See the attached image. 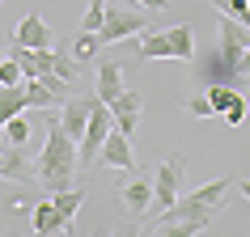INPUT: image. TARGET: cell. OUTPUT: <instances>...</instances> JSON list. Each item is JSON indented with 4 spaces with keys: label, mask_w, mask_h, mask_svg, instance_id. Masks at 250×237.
Returning a JSON list of instances; mask_svg holds the SVG:
<instances>
[{
    "label": "cell",
    "mask_w": 250,
    "mask_h": 237,
    "mask_svg": "<svg viewBox=\"0 0 250 237\" xmlns=\"http://www.w3.org/2000/svg\"><path fill=\"white\" fill-rule=\"evenodd\" d=\"M34 170H39V182L47 195L77 186V140L64 132L60 115H47V144H42V157Z\"/></svg>",
    "instance_id": "6da1fadb"
},
{
    "label": "cell",
    "mask_w": 250,
    "mask_h": 237,
    "mask_svg": "<svg viewBox=\"0 0 250 237\" xmlns=\"http://www.w3.org/2000/svg\"><path fill=\"white\" fill-rule=\"evenodd\" d=\"M195 55V30L187 26H166L140 39V59H191Z\"/></svg>",
    "instance_id": "7a4b0ae2"
},
{
    "label": "cell",
    "mask_w": 250,
    "mask_h": 237,
    "mask_svg": "<svg viewBox=\"0 0 250 237\" xmlns=\"http://www.w3.org/2000/svg\"><path fill=\"white\" fill-rule=\"evenodd\" d=\"M140 30H148L145 9H132V0H106V17L98 26V39L102 42H119L127 34H140Z\"/></svg>",
    "instance_id": "3957f363"
},
{
    "label": "cell",
    "mask_w": 250,
    "mask_h": 237,
    "mask_svg": "<svg viewBox=\"0 0 250 237\" xmlns=\"http://www.w3.org/2000/svg\"><path fill=\"white\" fill-rule=\"evenodd\" d=\"M183 174H187V157H166L157 165V174H153V208H148V216H157V212H166L178 199V182H183Z\"/></svg>",
    "instance_id": "277c9868"
},
{
    "label": "cell",
    "mask_w": 250,
    "mask_h": 237,
    "mask_svg": "<svg viewBox=\"0 0 250 237\" xmlns=\"http://www.w3.org/2000/svg\"><path fill=\"white\" fill-rule=\"evenodd\" d=\"M115 127V118H110V106L106 102H93V110H89V123H85V132H81V170L89 165L93 157H98V148H102V140H106V132Z\"/></svg>",
    "instance_id": "5b68a950"
},
{
    "label": "cell",
    "mask_w": 250,
    "mask_h": 237,
    "mask_svg": "<svg viewBox=\"0 0 250 237\" xmlns=\"http://www.w3.org/2000/svg\"><path fill=\"white\" fill-rule=\"evenodd\" d=\"M119 199H123V208H127V216H136V220H145L148 208H153V174H136L132 182H123V191H119Z\"/></svg>",
    "instance_id": "8992f818"
},
{
    "label": "cell",
    "mask_w": 250,
    "mask_h": 237,
    "mask_svg": "<svg viewBox=\"0 0 250 237\" xmlns=\"http://www.w3.org/2000/svg\"><path fill=\"white\" fill-rule=\"evenodd\" d=\"M98 157L110 165V170H136V157H132V140L119 132V127H110L102 140V148H98Z\"/></svg>",
    "instance_id": "52a82bcc"
},
{
    "label": "cell",
    "mask_w": 250,
    "mask_h": 237,
    "mask_svg": "<svg viewBox=\"0 0 250 237\" xmlns=\"http://www.w3.org/2000/svg\"><path fill=\"white\" fill-rule=\"evenodd\" d=\"M98 98H89V93H77V98H68L64 106H60V123H64V132L72 136V140H81V132H85V123H89V110Z\"/></svg>",
    "instance_id": "ba28073f"
},
{
    "label": "cell",
    "mask_w": 250,
    "mask_h": 237,
    "mask_svg": "<svg viewBox=\"0 0 250 237\" xmlns=\"http://www.w3.org/2000/svg\"><path fill=\"white\" fill-rule=\"evenodd\" d=\"M51 26L42 21L39 13H30V17H21V26L13 30V42L17 47H30V51H42V47H51Z\"/></svg>",
    "instance_id": "9c48e42d"
},
{
    "label": "cell",
    "mask_w": 250,
    "mask_h": 237,
    "mask_svg": "<svg viewBox=\"0 0 250 237\" xmlns=\"http://www.w3.org/2000/svg\"><path fill=\"white\" fill-rule=\"evenodd\" d=\"M110 118H115V127L123 136H132L136 132V118H140V93H132V89H123L110 102Z\"/></svg>",
    "instance_id": "30bf717a"
},
{
    "label": "cell",
    "mask_w": 250,
    "mask_h": 237,
    "mask_svg": "<svg viewBox=\"0 0 250 237\" xmlns=\"http://www.w3.org/2000/svg\"><path fill=\"white\" fill-rule=\"evenodd\" d=\"M21 64V77H47L51 72V64H55V51L51 47H42V51H30V47H17L13 42V51H9Z\"/></svg>",
    "instance_id": "8fae6325"
},
{
    "label": "cell",
    "mask_w": 250,
    "mask_h": 237,
    "mask_svg": "<svg viewBox=\"0 0 250 237\" xmlns=\"http://www.w3.org/2000/svg\"><path fill=\"white\" fill-rule=\"evenodd\" d=\"M119 93H123V68L115 64V59H106V64H98V102H115Z\"/></svg>",
    "instance_id": "7c38bea8"
},
{
    "label": "cell",
    "mask_w": 250,
    "mask_h": 237,
    "mask_svg": "<svg viewBox=\"0 0 250 237\" xmlns=\"http://www.w3.org/2000/svg\"><path fill=\"white\" fill-rule=\"evenodd\" d=\"M26 106H30L26 85H0V127H4L13 115H21Z\"/></svg>",
    "instance_id": "4fadbf2b"
},
{
    "label": "cell",
    "mask_w": 250,
    "mask_h": 237,
    "mask_svg": "<svg viewBox=\"0 0 250 237\" xmlns=\"http://www.w3.org/2000/svg\"><path fill=\"white\" fill-rule=\"evenodd\" d=\"M34 229H39V233H68V220L55 212L51 199H42L39 208H34Z\"/></svg>",
    "instance_id": "5bb4252c"
},
{
    "label": "cell",
    "mask_w": 250,
    "mask_h": 237,
    "mask_svg": "<svg viewBox=\"0 0 250 237\" xmlns=\"http://www.w3.org/2000/svg\"><path fill=\"white\" fill-rule=\"evenodd\" d=\"M51 203H55V212H60L68 224H72L77 208L85 203V186H64V191H51Z\"/></svg>",
    "instance_id": "9a60e30c"
},
{
    "label": "cell",
    "mask_w": 250,
    "mask_h": 237,
    "mask_svg": "<svg viewBox=\"0 0 250 237\" xmlns=\"http://www.w3.org/2000/svg\"><path fill=\"white\" fill-rule=\"evenodd\" d=\"M204 93H208V102H212V110H216V115H225L233 102H246V98L237 93V85H208Z\"/></svg>",
    "instance_id": "2e32d148"
},
{
    "label": "cell",
    "mask_w": 250,
    "mask_h": 237,
    "mask_svg": "<svg viewBox=\"0 0 250 237\" xmlns=\"http://www.w3.org/2000/svg\"><path fill=\"white\" fill-rule=\"evenodd\" d=\"M21 85H26V98H30V106H42V110H47V106H55V102H60V98H55V93L47 89V80H42V77H26Z\"/></svg>",
    "instance_id": "e0dca14e"
},
{
    "label": "cell",
    "mask_w": 250,
    "mask_h": 237,
    "mask_svg": "<svg viewBox=\"0 0 250 237\" xmlns=\"http://www.w3.org/2000/svg\"><path fill=\"white\" fill-rule=\"evenodd\" d=\"M0 132H4V140H9V144H13V148H21V144H26V140H30V123H26V118H21V115H13V118H9V123H4V127H0Z\"/></svg>",
    "instance_id": "ac0fdd59"
},
{
    "label": "cell",
    "mask_w": 250,
    "mask_h": 237,
    "mask_svg": "<svg viewBox=\"0 0 250 237\" xmlns=\"http://www.w3.org/2000/svg\"><path fill=\"white\" fill-rule=\"evenodd\" d=\"M102 17H106V0H89V4H85V17H81V30H85V34H98Z\"/></svg>",
    "instance_id": "d6986e66"
},
{
    "label": "cell",
    "mask_w": 250,
    "mask_h": 237,
    "mask_svg": "<svg viewBox=\"0 0 250 237\" xmlns=\"http://www.w3.org/2000/svg\"><path fill=\"white\" fill-rule=\"evenodd\" d=\"M98 47H102V39H98V34H85V30H81V34H77V42H72V59H89V55L98 51Z\"/></svg>",
    "instance_id": "ffe728a7"
},
{
    "label": "cell",
    "mask_w": 250,
    "mask_h": 237,
    "mask_svg": "<svg viewBox=\"0 0 250 237\" xmlns=\"http://www.w3.org/2000/svg\"><path fill=\"white\" fill-rule=\"evenodd\" d=\"M21 64H17L13 55H4V59H0V85H21Z\"/></svg>",
    "instance_id": "44dd1931"
},
{
    "label": "cell",
    "mask_w": 250,
    "mask_h": 237,
    "mask_svg": "<svg viewBox=\"0 0 250 237\" xmlns=\"http://www.w3.org/2000/svg\"><path fill=\"white\" fill-rule=\"evenodd\" d=\"M51 72H55V77H64V80H72V85H77V77H81V68H77V59H72V55H55Z\"/></svg>",
    "instance_id": "7402d4cb"
},
{
    "label": "cell",
    "mask_w": 250,
    "mask_h": 237,
    "mask_svg": "<svg viewBox=\"0 0 250 237\" xmlns=\"http://www.w3.org/2000/svg\"><path fill=\"white\" fill-rule=\"evenodd\" d=\"M221 13H229L233 21L250 26V4H246V0H225V4H221Z\"/></svg>",
    "instance_id": "603a6c76"
},
{
    "label": "cell",
    "mask_w": 250,
    "mask_h": 237,
    "mask_svg": "<svg viewBox=\"0 0 250 237\" xmlns=\"http://www.w3.org/2000/svg\"><path fill=\"white\" fill-rule=\"evenodd\" d=\"M187 110H191L195 118H212V115H216V110H212V102H208V93H195V98L187 102Z\"/></svg>",
    "instance_id": "cb8c5ba5"
},
{
    "label": "cell",
    "mask_w": 250,
    "mask_h": 237,
    "mask_svg": "<svg viewBox=\"0 0 250 237\" xmlns=\"http://www.w3.org/2000/svg\"><path fill=\"white\" fill-rule=\"evenodd\" d=\"M246 106L250 102H233L229 110H225V123H229V127H242V123H246Z\"/></svg>",
    "instance_id": "d4e9b609"
},
{
    "label": "cell",
    "mask_w": 250,
    "mask_h": 237,
    "mask_svg": "<svg viewBox=\"0 0 250 237\" xmlns=\"http://www.w3.org/2000/svg\"><path fill=\"white\" fill-rule=\"evenodd\" d=\"M246 77H250V47L237 55V80H246Z\"/></svg>",
    "instance_id": "484cf974"
},
{
    "label": "cell",
    "mask_w": 250,
    "mask_h": 237,
    "mask_svg": "<svg viewBox=\"0 0 250 237\" xmlns=\"http://www.w3.org/2000/svg\"><path fill=\"white\" fill-rule=\"evenodd\" d=\"M136 4H145L148 13H161V9H170V0H136Z\"/></svg>",
    "instance_id": "4316f807"
},
{
    "label": "cell",
    "mask_w": 250,
    "mask_h": 237,
    "mask_svg": "<svg viewBox=\"0 0 250 237\" xmlns=\"http://www.w3.org/2000/svg\"><path fill=\"white\" fill-rule=\"evenodd\" d=\"M237 191H242V195H246V203H250V182H233Z\"/></svg>",
    "instance_id": "83f0119b"
},
{
    "label": "cell",
    "mask_w": 250,
    "mask_h": 237,
    "mask_svg": "<svg viewBox=\"0 0 250 237\" xmlns=\"http://www.w3.org/2000/svg\"><path fill=\"white\" fill-rule=\"evenodd\" d=\"M0 148H9V140H4V132H0Z\"/></svg>",
    "instance_id": "f1b7e54d"
},
{
    "label": "cell",
    "mask_w": 250,
    "mask_h": 237,
    "mask_svg": "<svg viewBox=\"0 0 250 237\" xmlns=\"http://www.w3.org/2000/svg\"><path fill=\"white\" fill-rule=\"evenodd\" d=\"M0 59H4V51H0Z\"/></svg>",
    "instance_id": "f546056e"
}]
</instances>
